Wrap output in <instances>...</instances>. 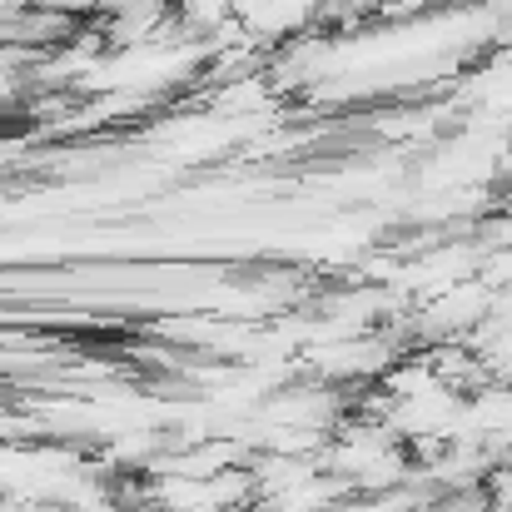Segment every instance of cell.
<instances>
[{"label": "cell", "mask_w": 512, "mask_h": 512, "mask_svg": "<svg viewBox=\"0 0 512 512\" xmlns=\"http://www.w3.org/2000/svg\"><path fill=\"white\" fill-rule=\"evenodd\" d=\"M483 488H488V503H493V512H512V463L488 468Z\"/></svg>", "instance_id": "6da1fadb"}]
</instances>
